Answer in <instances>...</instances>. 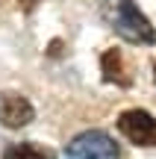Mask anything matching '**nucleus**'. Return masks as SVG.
<instances>
[{
    "label": "nucleus",
    "mask_w": 156,
    "mask_h": 159,
    "mask_svg": "<svg viewBox=\"0 0 156 159\" xmlns=\"http://www.w3.org/2000/svg\"><path fill=\"white\" fill-rule=\"evenodd\" d=\"M100 18L130 44H156V30L136 6V0H100Z\"/></svg>",
    "instance_id": "1"
},
{
    "label": "nucleus",
    "mask_w": 156,
    "mask_h": 159,
    "mask_svg": "<svg viewBox=\"0 0 156 159\" xmlns=\"http://www.w3.org/2000/svg\"><path fill=\"white\" fill-rule=\"evenodd\" d=\"M65 156L68 159H121V150H118L112 136H106L100 130H86L71 139V144L65 148Z\"/></svg>",
    "instance_id": "2"
},
{
    "label": "nucleus",
    "mask_w": 156,
    "mask_h": 159,
    "mask_svg": "<svg viewBox=\"0 0 156 159\" xmlns=\"http://www.w3.org/2000/svg\"><path fill=\"white\" fill-rule=\"evenodd\" d=\"M118 130L139 148H156V118L145 109H127L118 115Z\"/></svg>",
    "instance_id": "3"
},
{
    "label": "nucleus",
    "mask_w": 156,
    "mask_h": 159,
    "mask_svg": "<svg viewBox=\"0 0 156 159\" xmlns=\"http://www.w3.org/2000/svg\"><path fill=\"white\" fill-rule=\"evenodd\" d=\"M33 118H35V109H33V103H29L24 94L6 91V94L0 97V124L3 127L21 130V127H27Z\"/></svg>",
    "instance_id": "4"
},
{
    "label": "nucleus",
    "mask_w": 156,
    "mask_h": 159,
    "mask_svg": "<svg viewBox=\"0 0 156 159\" xmlns=\"http://www.w3.org/2000/svg\"><path fill=\"white\" fill-rule=\"evenodd\" d=\"M100 68H103V77L106 83H115V85H133V77H130L127 65H124V56L121 50H106L103 56H100Z\"/></svg>",
    "instance_id": "5"
},
{
    "label": "nucleus",
    "mask_w": 156,
    "mask_h": 159,
    "mask_svg": "<svg viewBox=\"0 0 156 159\" xmlns=\"http://www.w3.org/2000/svg\"><path fill=\"white\" fill-rule=\"evenodd\" d=\"M3 159H56V153L35 142H18L3 150Z\"/></svg>",
    "instance_id": "6"
},
{
    "label": "nucleus",
    "mask_w": 156,
    "mask_h": 159,
    "mask_svg": "<svg viewBox=\"0 0 156 159\" xmlns=\"http://www.w3.org/2000/svg\"><path fill=\"white\" fill-rule=\"evenodd\" d=\"M153 80H156V65H153Z\"/></svg>",
    "instance_id": "7"
}]
</instances>
